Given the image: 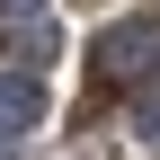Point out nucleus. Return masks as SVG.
<instances>
[{
    "label": "nucleus",
    "mask_w": 160,
    "mask_h": 160,
    "mask_svg": "<svg viewBox=\"0 0 160 160\" xmlns=\"http://www.w3.org/2000/svg\"><path fill=\"white\" fill-rule=\"evenodd\" d=\"M36 116H45V89H36V80H27V71H18V80H9V71H0V133H27V125H36Z\"/></svg>",
    "instance_id": "obj_2"
},
{
    "label": "nucleus",
    "mask_w": 160,
    "mask_h": 160,
    "mask_svg": "<svg viewBox=\"0 0 160 160\" xmlns=\"http://www.w3.org/2000/svg\"><path fill=\"white\" fill-rule=\"evenodd\" d=\"M0 9H27V0H0Z\"/></svg>",
    "instance_id": "obj_4"
},
{
    "label": "nucleus",
    "mask_w": 160,
    "mask_h": 160,
    "mask_svg": "<svg viewBox=\"0 0 160 160\" xmlns=\"http://www.w3.org/2000/svg\"><path fill=\"white\" fill-rule=\"evenodd\" d=\"M151 71H160V18H125V27H107L89 45V89H151Z\"/></svg>",
    "instance_id": "obj_1"
},
{
    "label": "nucleus",
    "mask_w": 160,
    "mask_h": 160,
    "mask_svg": "<svg viewBox=\"0 0 160 160\" xmlns=\"http://www.w3.org/2000/svg\"><path fill=\"white\" fill-rule=\"evenodd\" d=\"M142 133H151V142H160V116H151V107H142Z\"/></svg>",
    "instance_id": "obj_3"
}]
</instances>
